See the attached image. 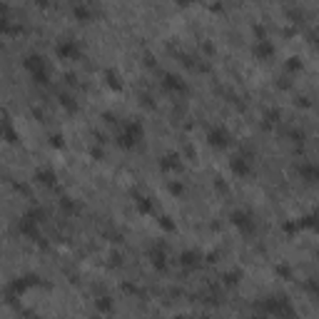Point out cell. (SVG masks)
Instances as JSON below:
<instances>
[{"label":"cell","mask_w":319,"mask_h":319,"mask_svg":"<svg viewBox=\"0 0 319 319\" xmlns=\"http://www.w3.org/2000/svg\"><path fill=\"white\" fill-rule=\"evenodd\" d=\"M23 68L33 75V80H35V82H42V85H48V82H50L48 65H45V60H42L40 55H30V57H25Z\"/></svg>","instance_id":"6da1fadb"},{"label":"cell","mask_w":319,"mask_h":319,"mask_svg":"<svg viewBox=\"0 0 319 319\" xmlns=\"http://www.w3.org/2000/svg\"><path fill=\"white\" fill-rule=\"evenodd\" d=\"M140 137H142V127L135 125V122H130V125H125L122 135H117V145H122V147L130 150V147H135L140 142Z\"/></svg>","instance_id":"7a4b0ae2"},{"label":"cell","mask_w":319,"mask_h":319,"mask_svg":"<svg viewBox=\"0 0 319 319\" xmlns=\"http://www.w3.org/2000/svg\"><path fill=\"white\" fill-rule=\"evenodd\" d=\"M209 145L225 150V147L229 145V132L225 130V127H217V130H212V132H209Z\"/></svg>","instance_id":"3957f363"},{"label":"cell","mask_w":319,"mask_h":319,"mask_svg":"<svg viewBox=\"0 0 319 319\" xmlns=\"http://www.w3.org/2000/svg\"><path fill=\"white\" fill-rule=\"evenodd\" d=\"M80 50H77V45H75V42L73 40H65V42H60V45H57V55L60 57H75Z\"/></svg>","instance_id":"277c9868"},{"label":"cell","mask_w":319,"mask_h":319,"mask_svg":"<svg viewBox=\"0 0 319 319\" xmlns=\"http://www.w3.org/2000/svg\"><path fill=\"white\" fill-rule=\"evenodd\" d=\"M300 172H302V177L307 182H317L319 180V167L317 165H304V167H300Z\"/></svg>","instance_id":"5b68a950"},{"label":"cell","mask_w":319,"mask_h":319,"mask_svg":"<svg viewBox=\"0 0 319 319\" xmlns=\"http://www.w3.org/2000/svg\"><path fill=\"white\" fill-rule=\"evenodd\" d=\"M165 88H169V90H175V93H185L187 88L177 80V77H172V75H167V80H165Z\"/></svg>","instance_id":"8992f818"},{"label":"cell","mask_w":319,"mask_h":319,"mask_svg":"<svg viewBox=\"0 0 319 319\" xmlns=\"http://www.w3.org/2000/svg\"><path fill=\"white\" fill-rule=\"evenodd\" d=\"M235 225H237V227H244L247 232L252 229V222H249V217L244 215V212H235Z\"/></svg>","instance_id":"52a82bcc"},{"label":"cell","mask_w":319,"mask_h":319,"mask_svg":"<svg viewBox=\"0 0 319 319\" xmlns=\"http://www.w3.org/2000/svg\"><path fill=\"white\" fill-rule=\"evenodd\" d=\"M75 15L82 20V23H88V20H90V13L85 10V8H75Z\"/></svg>","instance_id":"ba28073f"},{"label":"cell","mask_w":319,"mask_h":319,"mask_svg":"<svg viewBox=\"0 0 319 319\" xmlns=\"http://www.w3.org/2000/svg\"><path fill=\"white\" fill-rule=\"evenodd\" d=\"M38 180H42L45 185H53V172H38Z\"/></svg>","instance_id":"9c48e42d"},{"label":"cell","mask_w":319,"mask_h":319,"mask_svg":"<svg viewBox=\"0 0 319 319\" xmlns=\"http://www.w3.org/2000/svg\"><path fill=\"white\" fill-rule=\"evenodd\" d=\"M182 262H185V264H192V262H195V254H192V252L182 254Z\"/></svg>","instance_id":"30bf717a"},{"label":"cell","mask_w":319,"mask_h":319,"mask_svg":"<svg viewBox=\"0 0 319 319\" xmlns=\"http://www.w3.org/2000/svg\"><path fill=\"white\" fill-rule=\"evenodd\" d=\"M177 5H189V3H195V0H175Z\"/></svg>","instance_id":"8fae6325"},{"label":"cell","mask_w":319,"mask_h":319,"mask_svg":"<svg viewBox=\"0 0 319 319\" xmlns=\"http://www.w3.org/2000/svg\"><path fill=\"white\" fill-rule=\"evenodd\" d=\"M75 3H77V0H75ZM80 3H85V0H80Z\"/></svg>","instance_id":"7c38bea8"}]
</instances>
